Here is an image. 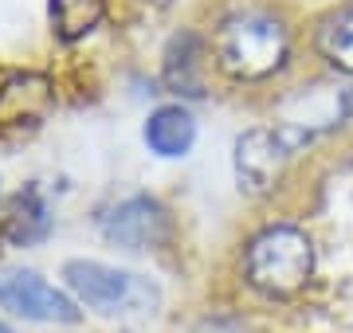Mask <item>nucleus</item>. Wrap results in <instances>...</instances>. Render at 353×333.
I'll use <instances>...</instances> for the list:
<instances>
[{
	"instance_id": "obj_13",
	"label": "nucleus",
	"mask_w": 353,
	"mask_h": 333,
	"mask_svg": "<svg viewBox=\"0 0 353 333\" xmlns=\"http://www.w3.org/2000/svg\"><path fill=\"white\" fill-rule=\"evenodd\" d=\"M338 106H341V114H345V118L353 122V87L345 90V94H341V103H338Z\"/></svg>"
},
{
	"instance_id": "obj_15",
	"label": "nucleus",
	"mask_w": 353,
	"mask_h": 333,
	"mask_svg": "<svg viewBox=\"0 0 353 333\" xmlns=\"http://www.w3.org/2000/svg\"><path fill=\"white\" fill-rule=\"evenodd\" d=\"M157 4H169V0H157Z\"/></svg>"
},
{
	"instance_id": "obj_7",
	"label": "nucleus",
	"mask_w": 353,
	"mask_h": 333,
	"mask_svg": "<svg viewBox=\"0 0 353 333\" xmlns=\"http://www.w3.org/2000/svg\"><path fill=\"white\" fill-rule=\"evenodd\" d=\"M51 83L36 71H16L0 83V126H36L51 110Z\"/></svg>"
},
{
	"instance_id": "obj_8",
	"label": "nucleus",
	"mask_w": 353,
	"mask_h": 333,
	"mask_svg": "<svg viewBox=\"0 0 353 333\" xmlns=\"http://www.w3.org/2000/svg\"><path fill=\"white\" fill-rule=\"evenodd\" d=\"M141 138L150 145V153L165 157V161H176L192 149L196 141V118L185 110V106H157L150 118H145V129Z\"/></svg>"
},
{
	"instance_id": "obj_11",
	"label": "nucleus",
	"mask_w": 353,
	"mask_h": 333,
	"mask_svg": "<svg viewBox=\"0 0 353 333\" xmlns=\"http://www.w3.org/2000/svg\"><path fill=\"white\" fill-rule=\"evenodd\" d=\"M102 16H106V0H48L51 32L63 43L87 39L102 24Z\"/></svg>"
},
{
	"instance_id": "obj_4",
	"label": "nucleus",
	"mask_w": 353,
	"mask_h": 333,
	"mask_svg": "<svg viewBox=\"0 0 353 333\" xmlns=\"http://www.w3.org/2000/svg\"><path fill=\"white\" fill-rule=\"evenodd\" d=\"M310 141V129H267L255 126L236 138V153H232V169L236 180L248 196H267L283 180V169L294 157V149Z\"/></svg>"
},
{
	"instance_id": "obj_1",
	"label": "nucleus",
	"mask_w": 353,
	"mask_h": 333,
	"mask_svg": "<svg viewBox=\"0 0 353 333\" xmlns=\"http://www.w3.org/2000/svg\"><path fill=\"white\" fill-rule=\"evenodd\" d=\"M290 36L271 12H236L216 32V63L240 83H259L287 63Z\"/></svg>"
},
{
	"instance_id": "obj_2",
	"label": "nucleus",
	"mask_w": 353,
	"mask_h": 333,
	"mask_svg": "<svg viewBox=\"0 0 353 333\" xmlns=\"http://www.w3.org/2000/svg\"><path fill=\"white\" fill-rule=\"evenodd\" d=\"M63 279L79 306L94 310L99 318L110 321H145L161 302L150 279H141L134 270L106 267V263H90V259H71L63 267Z\"/></svg>"
},
{
	"instance_id": "obj_9",
	"label": "nucleus",
	"mask_w": 353,
	"mask_h": 333,
	"mask_svg": "<svg viewBox=\"0 0 353 333\" xmlns=\"http://www.w3.org/2000/svg\"><path fill=\"white\" fill-rule=\"evenodd\" d=\"M201 67H204V43L196 32H181L169 39L165 47V63H161V78L173 94L185 98H201L204 83H201Z\"/></svg>"
},
{
	"instance_id": "obj_3",
	"label": "nucleus",
	"mask_w": 353,
	"mask_h": 333,
	"mask_svg": "<svg viewBox=\"0 0 353 333\" xmlns=\"http://www.w3.org/2000/svg\"><path fill=\"white\" fill-rule=\"evenodd\" d=\"M314 275V244L299 228H267L248 244V282L267 298L299 294Z\"/></svg>"
},
{
	"instance_id": "obj_14",
	"label": "nucleus",
	"mask_w": 353,
	"mask_h": 333,
	"mask_svg": "<svg viewBox=\"0 0 353 333\" xmlns=\"http://www.w3.org/2000/svg\"><path fill=\"white\" fill-rule=\"evenodd\" d=\"M0 333H12V330H8V325H4V321H0Z\"/></svg>"
},
{
	"instance_id": "obj_12",
	"label": "nucleus",
	"mask_w": 353,
	"mask_h": 333,
	"mask_svg": "<svg viewBox=\"0 0 353 333\" xmlns=\"http://www.w3.org/2000/svg\"><path fill=\"white\" fill-rule=\"evenodd\" d=\"M318 52H322V59L334 71L353 75V8H341V12L322 20V28H318Z\"/></svg>"
},
{
	"instance_id": "obj_5",
	"label": "nucleus",
	"mask_w": 353,
	"mask_h": 333,
	"mask_svg": "<svg viewBox=\"0 0 353 333\" xmlns=\"http://www.w3.org/2000/svg\"><path fill=\"white\" fill-rule=\"evenodd\" d=\"M0 310H8L24 321H79V302L63 290H55L36 270H4L0 275Z\"/></svg>"
},
{
	"instance_id": "obj_6",
	"label": "nucleus",
	"mask_w": 353,
	"mask_h": 333,
	"mask_svg": "<svg viewBox=\"0 0 353 333\" xmlns=\"http://www.w3.org/2000/svg\"><path fill=\"white\" fill-rule=\"evenodd\" d=\"M102 235L118 247L145 251V247L165 244V235H169V212L153 196H130V200L114 204L102 216Z\"/></svg>"
},
{
	"instance_id": "obj_10",
	"label": "nucleus",
	"mask_w": 353,
	"mask_h": 333,
	"mask_svg": "<svg viewBox=\"0 0 353 333\" xmlns=\"http://www.w3.org/2000/svg\"><path fill=\"white\" fill-rule=\"evenodd\" d=\"M48 235H51V208L39 196V189L16 193L8 216H4V239L16 247H32V244H43Z\"/></svg>"
}]
</instances>
